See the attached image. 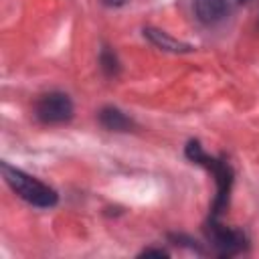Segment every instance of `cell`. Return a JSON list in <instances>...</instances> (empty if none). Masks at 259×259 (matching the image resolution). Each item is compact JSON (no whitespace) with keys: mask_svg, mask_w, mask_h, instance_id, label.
Segmentation results:
<instances>
[{"mask_svg":"<svg viewBox=\"0 0 259 259\" xmlns=\"http://www.w3.org/2000/svg\"><path fill=\"white\" fill-rule=\"evenodd\" d=\"M239 2H247V0H239Z\"/></svg>","mask_w":259,"mask_h":259,"instance_id":"11","label":"cell"},{"mask_svg":"<svg viewBox=\"0 0 259 259\" xmlns=\"http://www.w3.org/2000/svg\"><path fill=\"white\" fill-rule=\"evenodd\" d=\"M206 239L214 247V251L221 257H231L241 253L247 247V235L239 229L225 227L219 221H208L206 223Z\"/></svg>","mask_w":259,"mask_h":259,"instance_id":"4","label":"cell"},{"mask_svg":"<svg viewBox=\"0 0 259 259\" xmlns=\"http://www.w3.org/2000/svg\"><path fill=\"white\" fill-rule=\"evenodd\" d=\"M99 65H101L103 73L109 75V77H115V75L119 73V61H117L115 53L109 51L107 47H105V49L101 51V55H99Z\"/></svg>","mask_w":259,"mask_h":259,"instance_id":"8","label":"cell"},{"mask_svg":"<svg viewBox=\"0 0 259 259\" xmlns=\"http://www.w3.org/2000/svg\"><path fill=\"white\" fill-rule=\"evenodd\" d=\"M34 115L38 121L49 123V125L65 123L73 117V101L63 91H49L36 99Z\"/></svg>","mask_w":259,"mask_h":259,"instance_id":"3","label":"cell"},{"mask_svg":"<svg viewBox=\"0 0 259 259\" xmlns=\"http://www.w3.org/2000/svg\"><path fill=\"white\" fill-rule=\"evenodd\" d=\"M97 117H99V123L109 132H130L134 127V121L123 111H119L117 107H111V105L103 107Z\"/></svg>","mask_w":259,"mask_h":259,"instance_id":"6","label":"cell"},{"mask_svg":"<svg viewBox=\"0 0 259 259\" xmlns=\"http://www.w3.org/2000/svg\"><path fill=\"white\" fill-rule=\"evenodd\" d=\"M144 36H148L158 49H162V51H170V53H188V51H192V47L188 45V42H182V40H176V38H172L168 32H164V30H158V28H144Z\"/></svg>","mask_w":259,"mask_h":259,"instance_id":"7","label":"cell"},{"mask_svg":"<svg viewBox=\"0 0 259 259\" xmlns=\"http://www.w3.org/2000/svg\"><path fill=\"white\" fill-rule=\"evenodd\" d=\"M194 12L200 22L217 24L229 14V0H194Z\"/></svg>","mask_w":259,"mask_h":259,"instance_id":"5","label":"cell"},{"mask_svg":"<svg viewBox=\"0 0 259 259\" xmlns=\"http://www.w3.org/2000/svg\"><path fill=\"white\" fill-rule=\"evenodd\" d=\"M186 158L198 166H204L206 170L212 172L214 176V182H217V196H214V202H212V210H210V219L208 221H219V217L227 210L229 206V196H231V188H233V168L229 166L227 160L223 158H212L208 156L200 142L196 140H190L186 144Z\"/></svg>","mask_w":259,"mask_h":259,"instance_id":"1","label":"cell"},{"mask_svg":"<svg viewBox=\"0 0 259 259\" xmlns=\"http://www.w3.org/2000/svg\"><path fill=\"white\" fill-rule=\"evenodd\" d=\"M2 176L6 180V184L28 204L38 206V208H51L59 202V194L55 188H51L49 184H45L42 180L10 166V164H2Z\"/></svg>","mask_w":259,"mask_h":259,"instance_id":"2","label":"cell"},{"mask_svg":"<svg viewBox=\"0 0 259 259\" xmlns=\"http://www.w3.org/2000/svg\"><path fill=\"white\" fill-rule=\"evenodd\" d=\"M168 257L170 253L168 251H164V249H144L142 253H140V257Z\"/></svg>","mask_w":259,"mask_h":259,"instance_id":"9","label":"cell"},{"mask_svg":"<svg viewBox=\"0 0 259 259\" xmlns=\"http://www.w3.org/2000/svg\"><path fill=\"white\" fill-rule=\"evenodd\" d=\"M130 0H103V4L105 6H111V8H117V6H123V4H127Z\"/></svg>","mask_w":259,"mask_h":259,"instance_id":"10","label":"cell"}]
</instances>
